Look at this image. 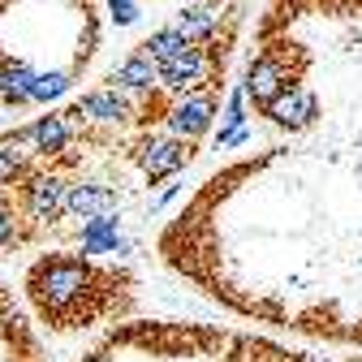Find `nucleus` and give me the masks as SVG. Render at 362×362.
<instances>
[{
    "mask_svg": "<svg viewBox=\"0 0 362 362\" xmlns=\"http://www.w3.org/2000/svg\"><path fill=\"white\" fill-rule=\"evenodd\" d=\"M26 298L52 332L121 320L139 306V276L95 255H43L26 267Z\"/></svg>",
    "mask_w": 362,
    "mask_h": 362,
    "instance_id": "1",
    "label": "nucleus"
},
{
    "mask_svg": "<svg viewBox=\"0 0 362 362\" xmlns=\"http://www.w3.org/2000/svg\"><path fill=\"white\" fill-rule=\"evenodd\" d=\"M216 104L220 95H211V90H194V95H177L164 112V129L177 134V139H190L199 143L203 134L211 129V117H216Z\"/></svg>",
    "mask_w": 362,
    "mask_h": 362,
    "instance_id": "2",
    "label": "nucleus"
},
{
    "mask_svg": "<svg viewBox=\"0 0 362 362\" xmlns=\"http://www.w3.org/2000/svg\"><path fill=\"white\" fill-rule=\"evenodd\" d=\"M281 86H289V65L281 57H272V52H259L250 65H246V100H255V108H263L272 95H276Z\"/></svg>",
    "mask_w": 362,
    "mask_h": 362,
    "instance_id": "3",
    "label": "nucleus"
},
{
    "mask_svg": "<svg viewBox=\"0 0 362 362\" xmlns=\"http://www.w3.org/2000/svg\"><path fill=\"white\" fill-rule=\"evenodd\" d=\"M117 207H121L117 186H86V181H69L65 186V216H100Z\"/></svg>",
    "mask_w": 362,
    "mask_h": 362,
    "instance_id": "4",
    "label": "nucleus"
},
{
    "mask_svg": "<svg viewBox=\"0 0 362 362\" xmlns=\"http://www.w3.org/2000/svg\"><path fill=\"white\" fill-rule=\"evenodd\" d=\"M104 82H112V86H121V90H147V86H156L160 82V65L151 61V57H143L139 48H134Z\"/></svg>",
    "mask_w": 362,
    "mask_h": 362,
    "instance_id": "5",
    "label": "nucleus"
},
{
    "mask_svg": "<svg viewBox=\"0 0 362 362\" xmlns=\"http://www.w3.org/2000/svg\"><path fill=\"white\" fill-rule=\"evenodd\" d=\"M69 86H74V74L69 69H39L30 78V104H52L61 95H69Z\"/></svg>",
    "mask_w": 362,
    "mask_h": 362,
    "instance_id": "6",
    "label": "nucleus"
},
{
    "mask_svg": "<svg viewBox=\"0 0 362 362\" xmlns=\"http://www.w3.org/2000/svg\"><path fill=\"white\" fill-rule=\"evenodd\" d=\"M186 43H190V39H186V35H181V30H177L173 22H168V26H160V30H151V35H147V39L139 43V52H143V57H151L156 65H164L168 57H177L181 48H186Z\"/></svg>",
    "mask_w": 362,
    "mask_h": 362,
    "instance_id": "7",
    "label": "nucleus"
},
{
    "mask_svg": "<svg viewBox=\"0 0 362 362\" xmlns=\"http://www.w3.org/2000/svg\"><path fill=\"white\" fill-rule=\"evenodd\" d=\"M0 100H5V108H22V104H30L26 86H18L13 78H5V82H0Z\"/></svg>",
    "mask_w": 362,
    "mask_h": 362,
    "instance_id": "8",
    "label": "nucleus"
},
{
    "mask_svg": "<svg viewBox=\"0 0 362 362\" xmlns=\"http://www.w3.org/2000/svg\"><path fill=\"white\" fill-rule=\"evenodd\" d=\"M112 18H117L121 26L139 22V5H134V0H112Z\"/></svg>",
    "mask_w": 362,
    "mask_h": 362,
    "instance_id": "9",
    "label": "nucleus"
}]
</instances>
